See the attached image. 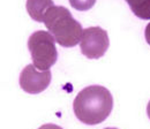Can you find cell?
<instances>
[{
    "instance_id": "obj_1",
    "label": "cell",
    "mask_w": 150,
    "mask_h": 129,
    "mask_svg": "<svg viewBox=\"0 0 150 129\" xmlns=\"http://www.w3.org/2000/svg\"><path fill=\"white\" fill-rule=\"evenodd\" d=\"M113 109L111 92L102 85H89L77 93L73 102L75 116L86 125L94 126L108 119Z\"/></svg>"
},
{
    "instance_id": "obj_2",
    "label": "cell",
    "mask_w": 150,
    "mask_h": 129,
    "mask_svg": "<svg viewBox=\"0 0 150 129\" xmlns=\"http://www.w3.org/2000/svg\"><path fill=\"white\" fill-rule=\"evenodd\" d=\"M49 32L62 47H73L81 42L83 29L71 12L64 6H52L44 16Z\"/></svg>"
},
{
    "instance_id": "obj_3",
    "label": "cell",
    "mask_w": 150,
    "mask_h": 129,
    "mask_svg": "<svg viewBox=\"0 0 150 129\" xmlns=\"http://www.w3.org/2000/svg\"><path fill=\"white\" fill-rule=\"evenodd\" d=\"M33 65L39 70H49L58 59L56 39L49 31L38 30L31 34L28 39Z\"/></svg>"
},
{
    "instance_id": "obj_4",
    "label": "cell",
    "mask_w": 150,
    "mask_h": 129,
    "mask_svg": "<svg viewBox=\"0 0 150 129\" xmlns=\"http://www.w3.org/2000/svg\"><path fill=\"white\" fill-rule=\"evenodd\" d=\"M109 45V35L100 27H90L83 30L80 47L82 54L88 59L102 58L108 51Z\"/></svg>"
},
{
    "instance_id": "obj_5",
    "label": "cell",
    "mask_w": 150,
    "mask_h": 129,
    "mask_svg": "<svg viewBox=\"0 0 150 129\" xmlns=\"http://www.w3.org/2000/svg\"><path fill=\"white\" fill-rule=\"evenodd\" d=\"M20 87L27 93L43 92L51 83L50 70H38L34 65H28L20 74Z\"/></svg>"
},
{
    "instance_id": "obj_6",
    "label": "cell",
    "mask_w": 150,
    "mask_h": 129,
    "mask_svg": "<svg viewBox=\"0 0 150 129\" xmlns=\"http://www.w3.org/2000/svg\"><path fill=\"white\" fill-rule=\"evenodd\" d=\"M54 6L53 0H27V11L30 18L37 22H44L46 12Z\"/></svg>"
},
{
    "instance_id": "obj_7",
    "label": "cell",
    "mask_w": 150,
    "mask_h": 129,
    "mask_svg": "<svg viewBox=\"0 0 150 129\" xmlns=\"http://www.w3.org/2000/svg\"><path fill=\"white\" fill-rule=\"evenodd\" d=\"M135 16L142 20H150V0H126Z\"/></svg>"
},
{
    "instance_id": "obj_8",
    "label": "cell",
    "mask_w": 150,
    "mask_h": 129,
    "mask_svg": "<svg viewBox=\"0 0 150 129\" xmlns=\"http://www.w3.org/2000/svg\"><path fill=\"white\" fill-rule=\"evenodd\" d=\"M69 4L74 9L86 12L94 7L96 0H69Z\"/></svg>"
},
{
    "instance_id": "obj_9",
    "label": "cell",
    "mask_w": 150,
    "mask_h": 129,
    "mask_svg": "<svg viewBox=\"0 0 150 129\" xmlns=\"http://www.w3.org/2000/svg\"><path fill=\"white\" fill-rule=\"evenodd\" d=\"M38 129H62V128L59 127V126H57V125H54V123H46V125L40 126Z\"/></svg>"
},
{
    "instance_id": "obj_10",
    "label": "cell",
    "mask_w": 150,
    "mask_h": 129,
    "mask_svg": "<svg viewBox=\"0 0 150 129\" xmlns=\"http://www.w3.org/2000/svg\"><path fill=\"white\" fill-rule=\"evenodd\" d=\"M144 36H146V40H147V43H148V44L150 45V23H148V25L146 27Z\"/></svg>"
},
{
    "instance_id": "obj_11",
    "label": "cell",
    "mask_w": 150,
    "mask_h": 129,
    "mask_svg": "<svg viewBox=\"0 0 150 129\" xmlns=\"http://www.w3.org/2000/svg\"><path fill=\"white\" fill-rule=\"evenodd\" d=\"M147 114H148V116L150 119V102L148 103V106H147Z\"/></svg>"
},
{
    "instance_id": "obj_12",
    "label": "cell",
    "mask_w": 150,
    "mask_h": 129,
    "mask_svg": "<svg viewBox=\"0 0 150 129\" xmlns=\"http://www.w3.org/2000/svg\"><path fill=\"white\" fill-rule=\"evenodd\" d=\"M104 129H118V128H104Z\"/></svg>"
}]
</instances>
